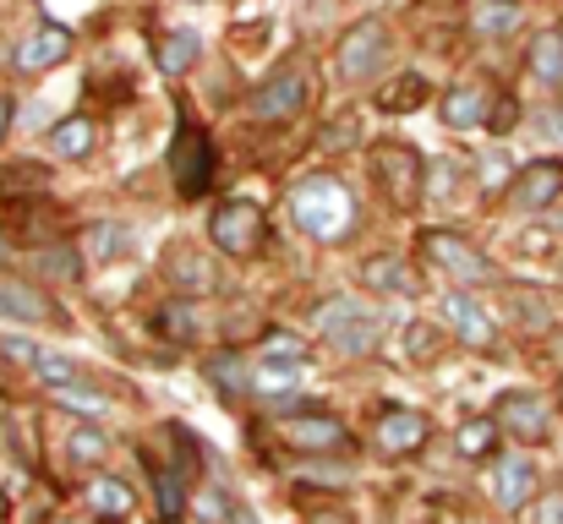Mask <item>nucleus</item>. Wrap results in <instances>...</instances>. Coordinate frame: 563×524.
<instances>
[{"instance_id":"obj_1","label":"nucleus","mask_w":563,"mask_h":524,"mask_svg":"<svg viewBox=\"0 0 563 524\" xmlns=\"http://www.w3.org/2000/svg\"><path fill=\"white\" fill-rule=\"evenodd\" d=\"M290 219H296V230H307L312 241H340V235H351V224H356V197H351L340 180L312 175V180H301V186L290 191Z\"/></svg>"},{"instance_id":"obj_2","label":"nucleus","mask_w":563,"mask_h":524,"mask_svg":"<svg viewBox=\"0 0 563 524\" xmlns=\"http://www.w3.org/2000/svg\"><path fill=\"white\" fill-rule=\"evenodd\" d=\"M318 334L340 349V355H367V349L377 345V334H383V317H377L373 306L340 296V301H329V306L318 312Z\"/></svg>"},{"instance_id":"obj_3","label":"nucleus","mask_w":563,"mask_h":524,"mask_svg":"<svg viewBox=\"0 0 563 524\" xmlns=\"http://www.w3.org/2000/svg\"><path fill=\"white\" fill-rule=\"evenodd\" d=\"M170 175H176V191L181 197H202L208 180H213V143H208V132L197 121H181V132H176Z\"/></svg>"},{"instance_id":"obj_4","label":"nucleus","mask_w":563,"mask_h":524,"mask_svg":"<svg viewBox=\"0 0 563 524\" xmlns=\"http://www.w3.org/2000/svg\"><path fill=\"white\" fill-rule=\"evenodd\" d=\"M421 252H427L454 285H493V279H498V268H493L471 241H460V235H449V230H432V235L421 241Z\"/></svg>"},{"instance_id":"obj_5","label":"nucleus","mask_w":563,"mask_h":524,"mask_svg":"<svg viewBox=\"0 0 563 524\" xmlns=\"http://www.w3.org/2000/svg\"><path fill=\"white\" fill-rule=\"evenodd\" d=\"M208 235H213V246H219L224 257H252L257 241H263V213L235 197V202H224V208L208 219Z\"/></svg>"},{"instance_id":"obj_6","label":"nucleus","mask_w":563,"mask_h":524,"mask_svg":"<svg viewBox=\"0 0 563 524\" xmlns=\"http://www.w3.org/2000/svg\"><path fill=\"white\" fill-rule=\"evenodd\" d=\"M383 60H388V22H383V16L356 22V27L345 33V44H340V77H345V82H362V77H373Z\"/></svg>"},{"instance_id":"obj_7","label":"nucleus","mask_w":563,"mask_h":524,"mask_svg":"<svg viewBox=\"0 0 563 524\" xmlns=\"http://www.w3.org/2000/svg\"><path fill=\"white\" fill-rule=\"evenodd\" d=\"M487 492H493V503L498 509H526L531 503V492H537V465H531V454H504V459H493V470H487Z\"/></svg>"},{"instance_id":"obj_8","label":"nucleus","mask_w":563,"mask_h":524,"mask_svg":"<svg viewBox=\"0 0 563 524\" xmlns=\"http://www.w3.org/2000/svg\"><path fill=\"white\" fill-rule=\"evenodd\" d=\"M301 104H307V77L301 71H279L263 88H252V99H246L252 121H290Z\"/></svg>"},{"instance_id":"obj_9","label":"nucleus","mask_w":563,"mask_h":524,"mask_svg":"<svg viewBox=\"0 0 563 524\" xmlns=\"http://www.w3.org/2000/svg\"><path fill=\"white\" fill-rule=\"evenodd\" d=\"M279 437L296 454H334L345 443V421H334V415H279Z\"/></svg>"},{"instance_id":"obj_10","label":"nucleus","mask_w":563,"mask_h":524,"mask_svg":"<svg viewBox=\"0 0 563 524\" xmlns=\"http://www.w3.org/2000/svg\"><path fill=\"white\" fill-rule=\"evenodd\" d=\"M493 421H498V432H509L520 443H542L548 437V404L537 393H504Z\"/></svg>"},{"instance_id":"obj_11","label":"nucleus","mask_w":563,"mask_h":524,"mask_svg":"<svg viewBox=\"0 0 563 524\" xmlns=\"http://www.w3.org/2000/svg\"><path fill=\"white\" fill-rule=\"evenodd\" d=\"M443 317H449V328L460 334V345L493 349V339H498V328H493L487 306H476L465 290H449V296H443Z\"/></svg>"},{"instance_id":"obj_12","label":"nucleus","mask_w":563,"mask_h":524,"mask_svg":"<svg viewBox=\"0 0 563 524\" xmlns=\"http://www.w3.org/2000/svg\"><path fill=\"white\" fill-rule=\"evenodd\" d=\"M377 448L388 454V459H399V454H416L427 437H432V421L421 415V410H388L383 421H377Z\"/></svg>"},{"instance_id":"obj_13","label":"nucleus","mask_w":563,"mask_h":524,"mask_svg":"<svg viewBox=\"0 0 563 524\" xmlns=\"http://www.w3.org/2000/svg\"><path fill=\"white\" fill-rule=\"evenodd\" d=\"M559 191H563V165L559 159H537V165H526V170L515 175V186H509L515 208H526V213L548 208Z\"/></svg>"},{"instance_id":"obj_14","label":"nucleus","mask_w":563,"mask_h":524,"mask_svg":"<svg viewBox=\"0 0 563 524\" xmlns=\"http://www.w3.org/2000/svg\"><path fill=\"white\" fill-rule=\"evenodd\" d=\"M66 55H71V33L55 27V22L38 27L27 44H16V66H22V71H49V66H60Z\"/></svg>"},{"instance_id":"obj_15","label":"nucleus","mask_w":563,"mask_h":524,"mask_svg":"<svg viewBox=\"0 0 563 524\" xmlns=\"http://www.w3.org/2000/svg\"><path fill=\"white\" fill-rule=\"evenodd\" d=\"M377 175H383V186L394 191V197H416V175H421V159L410 154V148H399V143H383L373 154Z\"/></svg>"},{"instance_id":"obj_16","label":"nucleus","mask_w":563,"mask_h":524,"mask_svg":"<svg viewBox=\"0 0 563 524\" xmlns=\"http://www.w3.org/2000/svg\"><path fill=\"white\" fill-rule=\"evenodd\" d=\"M49 317V301L22 285V279H0V323H44Z\"/></svg>"},{"instance_id":"obj_17","label":"nucleus","mask_w":563,"mask_h":524,"mask_svg":"<svg viewBox=\"0 0 563 524\" xmlns=\"http://www.w3.org/2000/svg\"><path fill=\"white\" fill-rule=\"evenodd\" d=\"M443 121H449L454 132H471V126H482V121H487V88H476V82H465V88H449V93H443Z\"/></svg>"},{"instance_id":"obj_18","label":"nucleus","mask_w":563,"mask_h":524,"mask_svg":"<svg viewBox=\"0 0 563 524\" xmlns=\"http://www.w3.org/2000/svg\"><path fill=\"white\" fill-rule=\"evenodd\" d=\"M531 77L548 82V88H559L563 82V33L559 27H548V33L531 38Z\"/></svg>"},{"instance_id":"obj_19","label":"nucleus","mask_w":563,"mask_h":524,"mask_svg":"<svg viewBox=\"0 0 563 524\" xmlns=\"http://www.w3.org/2000/svg\"><path fill=\"white\" fill-rule=\"evenodd\" d=\"M49 148H55L60 159H88V154H93V121H88V115H66V121L49 132Z\"/></svg>"},{"instance_id":"obj_20","label":"nucleus","mask_w":563,"mask_h":524,"mask_svg":"<svg viewBox=\"0 0 563 524\" xmlns=\"http://www.w3.org/2000/svg\"><path fill=\"white\" fill-rule=\"evenodd\" d=\"M88 503H93V514L121 520V514H132V487L115 481V476H93V481H88Z\"/></svg>"},{"instance_id":"obj_21","label":"nucleus","mask_w":563,"mask_h":524,"mask_svg":"<svg viewBox=\"0 0 563 524\" xmlns=\"http://www.w3.org/2000/svg\"><path fill=\"white\" fill-rule=\"evenodd\" d=\"M520 27V0H482L476 5V33L482 38H504Z\"/></svg>"},{"instance_id":"obj_22","label":"nucleus","mask_w":563,"mask_h":524,"mask_svg":"<svg viewBox=\"0 0 563 524\" xmlns=\"http://www.w3.org/2000/svg\"><path fill=\"white\" fill-rule=\"evenodd\" d=\"M362 279H367L373 290H383V296H410V290H416V279H410V268H405L399 257H373Z\"/></svg>"},{"instance_id":"obj_23","label":"nucleus","mask_w":563,"mask_h":524,"mask_svg":"<svg viewBox=\"0 0 563 524\" xmlns=\"http://www.w3.org/2000/svg\"><path fill=\"white\" fill-rule=\"evenodd\" d=\"M159 66H165L170 77H181V71L197 66V33H191V27H176V33L159 38Z\"/></svg>"},{"instance_id":"obj_24","label":"nucleus","mask_w":563,"mask_h":524,"mask_svg":"<svg viewBox=\"0 0 563 524\" xmlns=\"http://www.w3.org/2000/svg\"><path fill=\"white\" fill-rule=\"evenodd\" d=\"M132 241H137V235H132L126 224H115V219H99V224H93V235H88V257H93V263H110V257H121Z\"/></svg>"},{"instance_id":"obj_25","label":"nucleus","mask_w":563,"mask_h":524,"mask_svg":"<svg viewBox=\"0 0 563 524\" xmlns=\"http://www.w3.org/2000/svg\"><path fill=\"white\" fill-rule=\"evenodd\" d=\"M202 377H208L219 393H246V388H252V371H246L241 355H213V360L202 366Z\"/></svg>"},{"instance_id":"obj_26","label":"nucleus","mask_w":563,"mask_h":524,"mask_svg":"<svg viewBox=\"0 0 563 524\" xmlns=\"http://www.w3.org/2000/svg\"><path fill=\"white\" fill-rule=\"evenodd\" d=\"M170 279H176L181 290H191V296L213 290V268H208L197 252H176V257H170Z\"/></svg>"},{"instance_id":"obj_27","label":"nucleus","mask_w":563,"mask_h":524,"mask_svg":"<svg viewBox=\"0 0 563 524\" xmlns=\"http://www.w3.org/2000/svg\"><path fill=\"white\" fill-rule=\"evenodd\" d=\"M312 345L296 339V334H263V360L268 366H307Z\"/></svg>"},{"instance_id":"obj_28","label":"nucleus","mask_w":563,"mask_h":524,"mask_svg":"<svg viewBox=\"0 0 563 524\" xmlns=\"http://www.w3.org/2000/svg\"><path fill=\"white\" fill-rule=\"evenodd\" d=\"M27 366H33L49 388H71V382H82V371H77L66 355H49V349H33V360H27Z\"/></svg>"},{"instance_id":"obj_29","label":"nucleus","mask_w":563,"mask_h":524,"mask_svg":"<svg viewBox=\"0 0 563 524\" xmlns=\"http://www.w3.org/2000/svg\"><path fill=\"white\" fill-rule=\"evenodd\" d=\"M454 443H460V454H465V459H482V454L498 443V421H493V415H487V421H465Z\"/></svg>"},{"instance_id":"obj_30","label":"nucleus","mask_w":563,"mask_h":524,"mask_svg":"<svg viewBox=\"0 0 563 524\" xmlns=\"http://www.w3.org/2000/svg\"><path fill=\"white\" fill-rule=\"evenodd\" d=\"M159 334L165 339H197V306L191 301H170L159 312Z\"/></svg>"},{"instance_id":"obj_31","label":"nucleus","mask_w":563,"mask_h":524,"mask_svg":"<svg viewBox=\"0 0 563 524\" xmlns=\"http://www.w3.org/2000/svg\"><path fill=\"white\" fill-rule=\"evenodd\" d=\"M38 274H49V279H82V257L71 246H49V252H38Z\"/></svg>"},{"instance_id":"obj_32","label":"nucleus","mask_w":563,"mask_h":524,"mask_svg":"<svg viewBox=\"0 0 563 524\" xmlns=\"http://www.w3.org/2000/svg\"><path fill=\"white\" fill-rule=\"evenodd\" d=\"M55 404H66V410H82V415H99L110 399H104L99 388H88V382H71V388H55Z\"/></svg>"},{"instance_id":"obj_33","label":"nucleus","mask_w":563,"mask_h":524,"mask_svg":"<svg viewBox=\"0 0 563 524\" xmlns=\"http://www.w3.org/2000/svg\"><path fill=\"white\" fill-rule=\"evenodd\" d=\"M399 349L421 366V360H432L438 355V328H427V323H410L405 334H399Z\"/></svg>"},{"instance_id":"obj_34","label":"nucleus","mask_w":563,"mask_h":524,"mask_svg":"<svg viewBox=\"0 0 563 524\" xmlns=\"http://www.w3.org/2000/svg\"><path fill=\"white\" fill-rule=\"evenodd\" d=\"M421 99H427V82H421V77H399V82H394L377 104H383V110H416Z\"/></svg>"},{"instance_id":"obj_35","label":"nucleus","mask_w":563,"mask_h":524,"mask_svg":"<svg viewBox=\"0 0 563 524\" xmlns=\"http://www.w3.org/2000/svg\"><path fill=\"white\" fill-rule=\"evenodd\" d=\"M176 481H181L176 470H159V465H154V492H159V509H165V520H176V514H181V503H187V492H181Z\"/></svg>"},{"instance_id":"obj_36","label":"nucleus","mask_w":563,"mask_h":524,"mask_svg":"<svg viewBox=\"0 0 563 524\" xmlns=\"http://www.w3.org/2000/svg\"><path fill=\"white\" fill-rule=\"evenodd\" d=\"M104 454H110V437L104 432H93V426H77L71 432V459L88 465V459H104Z\"/></svg>"},{"instance_id":"obj_37","label":"nucleus","mask_w":563,"mask_h":524,"mask_svg":"<svg viewBox=\"0 0 563 524\" xmlns=\"http://www.w3.org/2000/svg\"><path fill=\"white\" fill-rule=\"evenodd\" d=\"M301 481H312V487H351V470L345 465H307Z\"/></svg>"},{"instance_id":"obj_38","label":"nucleus","mask_w":563,"mask_h":524,"mask_svg":"<svg viewBox=\"0 0 563 524\" xmlns=\"http://www.w3.org/2000/svg\"><path fill=\"white\" fill-rule=\"evenodd\" d=\"M509 159H504V154H487V159H482V186H487V191H504V186H509Z\"/></svg>"},{"instance_id":"obj_39","label":"nucleus","mask_w":563,"mask_h":524,"mask_svg":"<svg viewBox=\"0 0 563 524\" xmlns=\"http://www.w3.org/2000/svg\"><path fill=\"white\" fill-rule=\"evenodd\" d=\"M191 514H197L202 524H219V520H224V498L208 487V492H197V498H191Z\"/></svg>"},{"instance_id":"obj_40","label":"nucleus","mask_w":563,"mask_h":524,"mask_svg":"<svg viewBox=\"0 0 563 524\" xmlns=\"http://www.w3.org/2000/svg\"><path fill=\"white\" fill-rule=\"evenodd\" d=\"M531 524H563V492L542 498V503H537V514H531Z\"/></svg>"},{"instance_id":"obj_41","label":"nucleus","mask_w":563,"mask_h":524,"mask_svg":"<svg viewBox=\"0 0 563 524\" xmlns=\"http://www.w3.org/2000/svg\"><path fill=\"white\" fill-rule=\"evenodd\" d=\"M537 132H542L548 143H559V148H563V110H548V115H537Z\"/></svg>"},{"instance_id":"obj_42","label":"nucleus","mask_w":563,"mask_h":524,"mask_svg":"<svg viewBox=\"0 0 563 524\" xmlns=\"http://www.w3.org/2000/svg\"><path fill=\"white\" fill-rule=\"evenodd\" d=\"M5 126H11V104L0 99V137H5Z\"/></svg>"},{"instance_id":"obj_43","label":"nucleus","mask_w":563,"mask_h":524,"mask_svg":"<svg viewBox=\"0 0 563 524\" xmlns=\"http://www.w3.org/2000/svg\"><path fill=\"white\" fill-rule=\"evenodd\" d=\"M312 524H351V520H334V514H329V520H312Z\"/></svg>"},{"instance_id":"obj_44","label":"nucleus","mask_w":563,"mask_h":524,"mask_svg":"<svg viewBox=\"0 0 563 524\" xmlns=\"http://www.w3.org/2000/svg\"><path fill=\"white\" fill-rule=\"evenodd\" d=\"M235 524H257V520H252V514H235Z\"/></svg>"},{"instance_id":"obj_45","label":"nucleus","mask_w":563,"mask_h":524,"mask_svg":"<svg viewBox=\"0 0 563 524\" xmlns=\"http://www.w3.org/2000/svg\"><path fill=\"white\" fill-rule=\"evenodd\" d=\"M0 257H5V235H0Z\"/></svg>"},{"instance_id":"obj_46","label":"nucleus","mask_w":563,"mask_h":524,"mask_svg":"<svg viewBox=\"0 0 563 524\" xmlns=\"http://www.w3.org/2000/svg\"><path fill=\"white\" fill-rule=\"evenodd\" d=\"M60 524H77V520H60Z\"/></svg>"},{"instance_id":"obj_47","label":"nucleus","mask_w":563,"mask_h":524,"mask_svg":"<svg viewBox=\"0 0 563 524\" xmlns=\"http://www.w3.org/2000/svg\"><path fill=\"white\" fill-rule=\"evenodd\" d=\"M165 524H176V520H165Z\"/></svg>"},{"instance_id":"obj_48","label":"nucleus","mask_w":563,"mask_h":524,"mask_svg":"<svg viewBox=\"0 0 563 524\" xmlns=\"http://www.w3.org/2000/svg\"><path fill=\"white\" fill-rule=\"evenodd\" d=\"M104 524H115V520H104Z\"/></svg>"},{"instance_id":"obj_49","label":"nucleus","mask_w":563,"mask_h":524,"mask_svg":"<svg viewBox=\"0 0 563 524\" xmlns=\"http://www.w3.org/2000/svg\"><path fill=\"white\" fill-rule=\"evenodd\" d=\"M559 393H563V388H559Z\"/></svg>"}]
</instances>
